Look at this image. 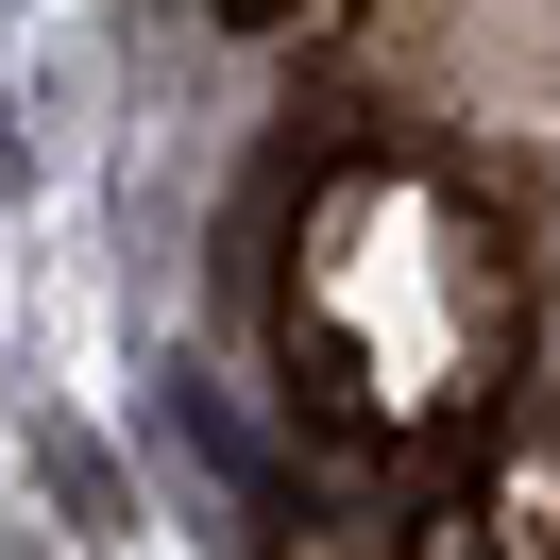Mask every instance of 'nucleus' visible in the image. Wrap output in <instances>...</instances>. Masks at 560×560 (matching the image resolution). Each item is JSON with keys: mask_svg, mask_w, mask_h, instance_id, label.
<instances>
[{"mask_svg": "<svg viewBox=\"0 0 560 560\" xmlns=\"http://www.w3.org/2000/svg\"><path fill=\"white\" fill-rule=\"evenodd\" d=\"M526 357V255L442 153L357 137L306 205V272H289V374L357 424V442H424L476 424Z\"/></svg>", "mask_w": 560, "mask_h": 560, "instance_id": "nucleus-1", "label": "nucleus"}, {"mask_svg": "<svg viewBox=\"0 0 560 560\" xmlns=\"http://www.w3.org/2000/svg\"><path fill=\"white\" fill-rule=\"evenodd\" d=\"M153 424H171V442H187V458H205V476H221V510H255V492H272V458L238 442V408H221L205 374H153Z\"/></svg>", "mask_w": 560, "mask_h": 560, "instance_id": "nucleus-2", "label": "nucleus"}, {"mask_svg": "<svg viewBox=\"0 0 560 560\" xmlns=\"http://www.w3.org/2000/svg\"><path fill=\"white\" fill-rule=\"evenodd\" d=\"M35 476H51V510H69L85 544H119V526H137V492H119V458L85 442V424H35Z\"/></svg>", "mask_w": 560, "mask_h": 560, "instance_id": "nucleus-3", "label": "nucleus"}, {"mask_svg": "<svg viewBox=\"0 0 560 560\" xmlns=\"http://www.w3.org/2000/svg\"><path fill=\"white\" fill-rule=\"evenodd\" d=\"M476 560H560V458H510L476 492Z\"/></svg>", "mask_w": 560, "mask_h": 560, "instance_id": "nucleus-4", "label": "nucleus"}, {"mask_svg": "<svg viewBox=\"0 0 560 560\" xmlns=\"http://www.w3.org/2000/svg\"><path fill=\"white\" fill-rule=\"evenodd\" d=\"M18 171H35V137H18V103H0V187H18Z\"/></svg>", "mask_w": 560, "mask_h": 560, "instance_id": "nucleus-5", "label": "nucleus"}]
</instances>
